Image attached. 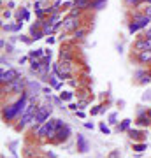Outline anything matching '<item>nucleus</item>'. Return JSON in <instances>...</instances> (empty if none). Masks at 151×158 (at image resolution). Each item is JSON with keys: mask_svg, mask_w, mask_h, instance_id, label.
Returning <instances> with one entry per match:
<instances>
[{"mask_svg": "<svg viewBox=\"0 0 151 158\" xmlns=\"http://www.w3.org/2000/svg\"><path fill=\"white\" fill-rule=\"evenodd\" d=\"M107 158H120V149H112L111 153L107 155Z\"/></svg>", "mask_w": 151, "mask_h": 158, "instance_id": "35", "label": "nucleus"}, {"mask_svg": "<svg viewBox=\"0 0 151 158\" xmlns=\"http://www.w3.org/2000/svg\"><path fill=\"white\" fill-rule=\"evenodd\" d=\"M51 113H53V105H51V102L39 104V107H37V114H35L33 121H32L33 128L39 126V125H42V123H46V121L51 118Z\"/></svg>", "mask_w": 151, "mask_h": 158, "instance_id": "1", "label": "nucleus"}, {"mask_svg": "<svg viewBox=\"0 0 151 158\" xmlns=\"http://www.w3.org/2000/svg\"><path fill=\"white\" fill-rule=\"evenodd\" d=\"M27 81L28 79H23V77H18V79H14L12 83L9 84H4L2 86V93H16L20 97L21 93H25L27 91Z\"/></svg>", "mask_w": 151, "mask_h": 158, "instance_id": "2", "label": "nucleus"}, {"mask_svg": "<svg viewBox=\"0 0 151 158\" xmlns=\"http://www.w3.org/2000/svg\"><path fill=\"white\" fill-rule=\"evenodd\" d=\"M99 128H100V132L104 134V135H111V128L105 125V123H100V125H99Z\"/></svg>", "mask_w": 151, "mask_h": 158, "instance_id": "27", "label": "nucleus"}, {"mask_svg": "<svg viewBox=\"0 0 151 158\" xmlns=\"http://www.w3.org/2000/svg\"><path fill=\"white\" fill-rule=\"evenodd\" d=\"M11 16H12L11 11H4V18H11Z\"/></svg>", "mask_w": 151, "mask_h": 158, "instance_id": "47", "label": "nucleus"}, {"mask_svg": "<svg viewBox=\"0 0 151 158\" xmlns=\"http://www.w3.org/2000/svg\"><path fill=\"white\" fill-rule=\"evenodd\" d=\"M100 113H102V105H95V107H91V111H90L91 116H97V114H100Z\"/></svg>", "mask_w": 151, "mask_h": 158, "instance_id": "32", "label": "nucleus"}, {"mask_svg": "<svg viewBox=\"0 0 151 158\" xmlns=\"http://www.w3.org/2000/svg\"><path fill=\"white\" fill-rule=\"evenodd\" d=\"M144 37H146V39H149V41H151V26H149V28H146V35H144Z\"/></svg>", "mask_w": 151, "mask_h": 158, "instance_id": "42", "label": "nucleus"}, {"mask_svg": "<svg viewBox=\"0 0 151 158\" xmlns=\"http://www.w3.org/2000/svg\"><path fill=\"white\" fill-rule=\"evenodd\" d=\"M84 128H88V130H93V123H88V121H86V123H84Z\"/></svg>", "mask_w": 151, "mask_h": 158, "instance_id": "46", "label": "nucleus"}, {"mask_svg": "<svg viewBox=\"0 0 151 158\" xmlns=\"http://www.w3.org/2000/svg\"><path fill=\"white\" fill-rule=\"evenodd\" d=\"M28 58H30V56H23V58H20V63H25Z\"/></svg>", "mask_w": 151, "mask_h": 158, "instance_id": "49", "label": "nucleus"}, {"mask_svg": "<svg viewBox=\"0 0 151 158\" xmlns=\"http://www.w3.org/2000/svg\"><path fill=\"white\" fill-rule=\"evenodd\" d=\"M28 56H30V60H33V58H42V56H46V53H44V49H33V51L28 53Z\"/></svg>", "mask_w": 151, "mask_h": 158, "instance_id": "22", "label": "nucleus"}, {"mask_svg": "<svg viewBox=\"0 0 151 158\" xmlns=\"http://www.w3.org/2000/svg\"><path fill=\"white\" fill-rule=\"evenodd\" d=\"M135 125L141 126V128H146V126H151V118L148 113H144V114H139L135 118Z\"/></svg>", "mask_w": 151, "mask_h": 158, "instance_id": "11", "label": "nucleus"}, {"mask_svg": "<svg viewBox=\"0 0 151 158\" xmlns=\"http://www.w3.org/2000/svg\"><path fill=\"white\" fill-rule=\"evenodd\" d=\"M46 42H48V44H49V46H51V44H55V37H51V35H49V37H48V39H46Z\"/></svg>", "mask_w": 151, "mask_h": 158, "instance_id": "44", "label": "nucleus"}, {"mask_svg": "<svg viewBox=\"0 0 151 158\" xmlns=\"http://www.w3.org/2000/svg\"><path fill=\"white\" fill-rule=\"evenodd\" d=\"M40 62H42V65H44V67H49V65H51V54L42 56V58H40Z\"/></svg>", "mask_w": 151, "mask_h": 158, "instance_id": "30", "label": "nucleus"}, {"mask_svg": "<svg viewBox=\"0 0 151 158\" xmlns=\"http://www.w3.org/2000/svg\"><path fill=\"white\" fill-rule=\"evenodd\" d=\"M71 135H72L71 126H69V125H65V126H61V128H58L56 135L53 137L49 142H51V144H63V142H67V141L71 139Z\"/></svg>", "mask_w": 151, "mask_h": 158, "instance_id": "3", "label": "nucleus"}, {"mask_svg": "<svg viewBox=\"0 0 151 158\" xmlns=\"http://www.w3.org/2000/svg\"><path fill=\"white\" fill-rule=\"evenodd\" d=\"M72 60H74L72 53L69 51V49H63V48H61V51H60V62H72Z\"/></svg>", "mask_w": 151, "mask_h": 158, "instance_id": "17", "label": "nucleus"}, {"mask_svg": "<svg viewBox=\"0 0 151 158\" xmlns=\"http://www.w3.org/2000/svg\"><path fill=\"white\" fill-rule=\"evenodd\" d=\"M139 30H141L139 23H137V21H134V20H132L130 23H128V32H130V33H137Z\"/></svg>", "mask_w": 151, "mask_h": 158, "instance_id": "26", "label": "nucleus"}, {"mask_svg": "<svg viewBox=\"0 0 151 158\" xmlns=\"http://www.w3.org/2000/svg\"><path fill=\"white\" fill-rule=\"evenodd\" d=\"M42 88H44V86H42L39 81H33V79H28V81H27V93H28L32 102H37L35 98L42 93Z\"/></svg>", "mask_w": 151, "mask_h": 158, "instance_id": "4", "label": "nucleus"}, {"mask_svg": "<svg viewBox=\"0 0 151 158\" xmlns=\"http://www.w3.org/2000/svg\"><path fill=\"white\" fill-rule=\"evenodd\" d=\"M148 114H149V118H151V109H148Z\"/></svg>", "mask_w": 151, "mask_h": 158, "instance_id": "51", "label": "nucleus"}, {"mask_svg": "<svg viewBox=\"0 0 151 158\" xmlns=\"http://www.w3.org/2000/svg\"><path fill=\"white\" fill-rule=\"evenodd\" d=\"M61 21H63V30L65 32H76L81 26L79 16H71V14H69L65 20H61Z\"/></svg>", "mask_w": 151, "mask_h": 158, "instance_id": "7", "label": "nucleus"}, {"mask_svg": "<svg viewBox=\"0 0 151 158\" xmlns=\"http://www.w3.org/2000/svg\"><path fill=\"white\" fill-rule=\"evenodd\" d=\"M42 67H44V65H42V62H40L39 58H33V60H30V69L33 70V72H39Z\"/></svg>", "mask_w": 151, "mask_h": 158, "instance_id": "20", "label": "nucleus"}, {"mask_svg": "<svg viewBox=\"0 0 151 158\" xmlns=\"http://www.w3.org/2000/svg\"><path fill=\"white\" fill-rule=\"evenodd\" d=\"M127 134H128V137H130L134 142H144V137H146L144 135V132L137 130V128H130Z\"/></svg>", "mask_w": 151, "mask_h": 158, "instance_id": "12", "label": "nucleus"}, {"mask_svg": "<svg viewBox=\"0 0 151 158\" xmlns=\"http://www.w3.org/2000/svg\"><path fill=\"white\" fill-rule=\"evenodd\" d=\"M130 125H132V119L127 118V119H123L120 125L116 126V130H118V132H128V130H130Z\"/></svg>", "mask_w": 151, "mask_h": 158, "instance_id": "16", "label": "nucleus"}, {"mask_svg": "<svg viewBox=\"0 0 151 158\" xmlns=\"http://www.w3.org/2000/svg\"><path fill=\"white\" fill-rule=\"evenodd\" d=\"M51 102L55 105H58L60 109H63V100H61L60 97H53V95H51Z\"/></svg>", "mask_w": 151, "mask_h": 158, "instance_id": "28", "label": "nucleus"}, {"mask_svg": "<svg viewBox=\"0 0 151 158\" xmlns=\"http://www.w3.org/2000/svg\"><path fill=\"white\" fill-rule=\"evenodd\" d=\"M51 88H53V86H44V88H42V93L48 95V97H51Z\"/></svg>", "mask_w": 151, "mask_h": 158, "instance_id": "36", "label": "nucleus"}, {"mask_svg": "<svg viewBox=\"0 0 151 158\" xmlns=\"http://www.w3.org/2000/svg\"><path fill=\"white\" fill-rule=\"evenodd\" d=\"M76 114H77V118H81V119H83V118H84V111H76Z\"/></svg>", "mask_w": 151, "mask_h": 158, "instance_id": "43", "label": "nucleus"}, {"mask_svg": "<svg viewBox=\"0 0 151 158\" xmlns=\"http://www.w3.org/2000/svg\"><path fill=\"white\" fill-rule=\"evenodd\" d=\"M142 100H151V90H148L146 93L142 95Z\"/></svg>", "mask_w": 151, "mask_h": 158, "instance_id": "38", "label": "nucleus"}, {"mask_svg": "<svg viewBox=\"0 0 151 158\" xmlns=\"http://www.w3.org/2000/svg\"><path fill=\"white\" fill-rule=\"evenodd\" d=\"M2 118H4V121H5V123H11L12 119L20 118V113H18L16 105H14V104H5V105H4V107H2Z\"/></svg>", "mask_w": 151, "mask_h": 158, "instance_id": "5", "label": "nucleus"}, {"mask_svg": "<svg viewBox=\"0 0 151 158\" xmlns=\"http://www.w3.org/2000/svg\"><path fill=\"white\" fill-rule=\"evenodd\" d=\"M18 41L27 42V44H30V42H32V39H27V37H23V35H21V37H18Z\"/></svg>", "mask_w": 151, "mask_h": 158, "instance_id": "41", "label": "nucleus"}, {"mask_svg": "<svg viewBox=\"0 0 151 158\" xmlns=\"http://www.w3.org/2000/svg\"><path fill=\"white\" fill-rule=\"evenodd\" d=\"M69 109H71V111H77V104H71L69 105Z\"/></svg>", "mask_w": 151, "mask_h": 158, "instance_id": "48", "label": "nucleus"}, {"mask_svg": "<svg viewBox=\"0 0 151 158\" xmlns=\"http://www.w3.org/2000/svg\"><path fill=\"white\" fill-rule=\"evenodd\" d=\"M76 147H77V151H79V153H88V149H90V142L86 141V137L83 135V134H77Z\"/></svg>", "mask_w": 151, "mask_h": 158, "instance_id": "10", "label": "nucleus"}, {"mask_svg": "<svg viewBox=\"0 0 151 158\" xmlns=\"http://www.w3.org/2000/svg\"><path fill=\"white\" fill-rule=\"evenodd\" d=\"M134 21H137V23H139L141 30H146V28H149V26H151V18H149V16H146L144 12L135 14V16H134Z\"/></svg>", "mask_w": 151, "mask_h": 158, "instance_id": "8", "label": "nucleus"}, {"mask_svg": "<svg viewBox=\"0 0 151 158\" xmlns=\"http://www.w3.org/2000/svg\"><path fill=\"white\" fill-rule=\"evenodd\" d=\"M74 7L79 11H86L91 7V0H74Z\"/></svg>", "mask_w": 151, "mask_h": 158, "instance_id": "14", "label": "nucleus"}, {"mask_svg": "<svg viewBox=\"0 0 151 158\" xmlns=\"http://www.w3.org/2000/svg\"><path fill=\"white\" fill-rule=\"evenodd\" d=\"M4 49H5V51H7V53H12V44H7V46H5Z\"/></svg>", "mask_w": 151, "mask_h": 158, "instance_id": "45", "label": "nucleus"}, {"mask_svg": "<svg viewBox=\"0 0 151 158\" xmlns=\"http://www.w3.org/2000/svg\"><path fill=\"white\" fill-rule=\"evenodd\" d=\"M60 18H61V11H58V12H55V14H51L49 18H48V23H49V25H53V26H55V25H56V23H60Z\"/></svg>", "mask_w": 151, "mask_h": 158, "instance_id": "19", "label": "nucleus"}, {"mask_svg": "<svg viewBox=\"0 0 151 158\" xmlns=\"http://www.w3.org/2000/svg\"><path fill=\"white\" fill-rule=\"evenodd\" d=\"M21 26H23V21H16V23H14V32H20Z\"/></svg>", "mask_w": 151, "mask_h": 158, "instance_id": "37", "label": "nucleus"}, {"mask_svg": "<svg viewBox=\"0 0 151 158\" xmlns=\"http://www.w3.org/2000/svg\"><path fill=\"white\" fill-rule=\"evenodd\" d=\"M33 2H39V0H33Z\"/></svg>", "mask_w": 151, "mask_h": 158, "instance_id": "52", "label": "nucleus"}, {"mask_svg": "<svg viewBox=\"0 0 151 158\" xmlns=\"http://www.w3.org/2000/svg\"><path fill=\"white\" fill-rule=\"evenodd\" d=\"M137 62L141 63V65H148V63H151V51L137 53Z\"/></svg>", "mask_w": 151, "mask_h": 158, "instance_id": "13", "label": "nucleus"}, {"mask_svg": "<svg viewBox=\"0 0 151 158\" xmlns=\"http://www.w3.org/2000/svg\"><path fill=\"white\" fill-rule=\"evenodd\" d=\"M144 14L151 18V4H148V5H146V9H144Z\"/></svg>", "mask_w": 151, "mask_h": 158, "instance_id": "39", "label": "nucleus"}, {"mask_svg": "<svg viewBox=\"0 0 151 158\" xmlns=\"http://www.w3.org/2000/svg\"><path fill=\"white\" fill-rule=\"evenodd\" d=\"M48 156H49V158H56V155H55L53 151H49V153H48Z\"/></svg>", "mask_w": 151, "mask_h": 158, "instance_id": "50", "label": "nucleus"}, {"mask_svg": "<svg viewBox=\"0 0 151 158\" xmlns=\"http://www.w3.org/2000/svg\"><path fill=\"white\" fill-rule=\"evenodd\" d=\"M42 37H46V35H44V32L42 30H39V32H35V33L32 35V41H40Z\"/></svg>", "mask_w": 151, "mask_h": 158, "instance_id": "31", "label": "nucleus"}, {"mask_svg": "<svg viewBox=\"0 0 151 158\" xmlns=\"http://www.w3.org/2000/svg\"><path fill=\"white\" fill-rule=\"evenodd\" d=\"M27 20H30V12H28L27 7H21L16 12V21H27Z\"/></svg>", "mask_w": 151, "mask_h": 158, "instance_id": "15", "label": "nucleus"}, {"mask_svg": "<svg viewBox=\"0 0 151 158\" xmlns=\"http://www.w3.org/2000/svg\"><path fill=\"white\" fill-rule=\"evenodd\" d=\"M42 32H44V35H51V33L55 32V26L49 25L48 21H42Z\"/></svg>", "mask_w": 151, "mask_h": 158, "instance_id": "23", "label": "nucleus"}, {"mask_svg": "<svg viewBox=\"0 0 151 158\" xmlns=\"http://www.w3.org/2000/svg\"><path fill=\"white\" fill-rule=\"evenodd\" d=\"M127 4L128 5H137V4H141V0H127Z\"/></svg>", "mask_w": 151, "mask_h": 158, "instance_id": "40", "label": "nucleus"}, {"mask_svg": "<svg viewBox=\"0 0 151 158\" xmlns=\"http://www.w3.org/2000/svg\"><path fill=\"white\" fill-rule=\"evenodd\" d=\"M137 83H139V84H149V83H151V76H149V72L146 74V76H142V77L139 79V81H137Z\"/></svg>", "mask_w": 151, "mask_h": 158, "instance_id": "29", "label": "nucleus"}, {"mask_svg": "<svg viewBox=\"0 0 151 158\" xmlns=\"http://www.w3.org/2000/svg\"><path fill=\"white\" fill-rule=\"evenodd\" d=\"M105 5H107V0H93L90 9H93V11H102Z\"/></svg>", "mask_w": 151, "mask_h": 158, "instance_id": "18", "label": "nucleus"}, {"mask_svg": "<svg viewBox=\"0 0 151 158\" xmlns=\"http://www.w3.org/2000/svg\"><path fill=\"white\" fill-rule=\"evenodd\" d=\"M74 33V39H84L86 37V33H88V28H84V26H79L76 32H72Z\"/></svg>", "mask_w": 151, "mask_h": 158, "instance_id": "21", "label": "nucleus"}, {"mask_svg": "<svg viewBox=\"0 0 151 158\" xmlns=\"http://www.w3.org/2000/svg\"><path fill=\"white\" fill-rule=\"evenodd\" d=\"M2 30L4 32H14V25H7V23H4V25H2Z\"/></svg>", "mask_w": 151, "mask_h": 158, "instance_id": "33", "label": "nucleus"}, {"mask_svg": "<svg viewBox=\"0 0 151 158\" xmlns=\"http://www.w3.org/2000/svg\"><path fill=\"white\" fill-rule=\"evenodd\" d=\"M135 153H142L144 149H148V144L146 142H134V147H132Z\"/></svg>", "mask_w": 151, "mask_h": 158, "instance_id": "25", "label": "nucleus"}, {"mask_svg": "<svg viewBox=\"0 0 151 158\" xmlns=\"http://www.w3.org/2000/svg\"><path fill=\"white\" fill-rule=\"evenodd\" d=\"M116 119H118V114H116V113H111V116H109V125H116V123H118Z\"/></svg>", "mask_w": 151, "mask_h": 158, "instance_id": "34", "label": "nucleus"}, {"mask_svg": "<svg viewBox=\"0 0 151 158\" xmlns=\"http://www.w3.org/2000/svg\"><path fill=\"white\" fill-rule=\"evenodd\" d=\"M21 76L20 70H16V69H7V70H2L0 72V83H2V86L4 84H9L12 83L14 79H18Z\"/></svg>", "mask_w": 151, "mask_h": 158, "instance_id": "6", "label": "nucleus"}, {"mask_svg": "<svg viewBox=\"0 0 151 158\" xmlns=\"http://www.w3.org/2000/svg\"><path fill=\"white\" fill-rule=\"evenodd\" d=\"M134 49H135V53L151 51V41H149V39H146V37H142V39H139V41H135Z\"/></svg>", "mask_w": 151, "mask_h": 158, "instance_id": "9", "label": "nucleus"}, {"mask_svg": "<svg viewBox=\"0 0 151 158\" xmlns=\"http://www.w3.org/2000/svg\"><path fill=\"white\" fill-rule=\"evenodd\" d=\"M60 98L63 100V102H71L72 98H74V91H71V90H65L63 93H60Z\"/></svg>", "mask_w": 151, "mask_h": 158, "instance_id": "24", "label": "nucleus"}]
</instances>
